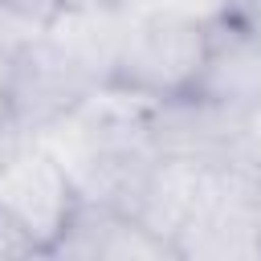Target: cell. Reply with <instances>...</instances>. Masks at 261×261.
I'll return each mask as SVG.
<instances>
[{
    "mask_svg": "<svg viewBox=\"0 0 261 261\" xmlns=\"http://www.w3.org/2000/svg\"><path fill=\"white\" fill-rule=\"evenodd\" d=\"M151 98L106 82L77 110H69L61 122L45 126L33 139H41L61 159L82 200H98L135 216L147 179L163 159L151 135Z\"/></svg>",
    "mask_w": 261,
    "mask_h": 261,
    "instance_id": "1",
    "label": "cell"
},
{
    "mask_svg": "<svg viewBox=\"0 0 261 261\" xmlns=\"http://www.w3.org/2000/svg\"><path fill=\"white\" fill-rule=\"evenodd\" d=\"M208 45H212V24H204V20L130 8L110 86L130 90L151 102L192 94V86L204 69Z\"/></svg>",
    "mask_w": 261,
    "mask_h": 261,
    "instance_id": "2",
    "label": "cell"
},
{
    "mask_svg": "<svg viewBox=\"0 0 261 261\" xmlns=\"http://www.w3.org/2000/svg\"><path fill=\"white\" fill-rule=\"evenodd\" d=\"M179 261H261L257 163H212L175 237Z\"/></svg>",
    "mask_w": 261,
    "mask_h": 261,
    "instance_id": "3",
    "label": "cell"
},
{
    "mask_svg": "<svg viewBox=\"0 0 261 261\" xmlns=\"http://www.w3.org/2000/svg\"><path fill=\"white\" fill-rule=\"evenodd\" d=\"M98 86H106L73 49H65L49 29H37L12 57H8V98H12V126L33 139L45 126L61 122L77 110Z\"/></svg>",
    "mask_w": 261,
    "mask_h": 261,
    "instance_id": "4",
    "label": "cell"
},
{
    "mask_svg": "<svg viewBox=\"0 0 261 261\" xmlns=\"http://www.w3.org/2000/svg\"><path fill=\"white\" fill-rule=\"evenodd\" d=\"M0 204L29 232L37 253L53 257L73 208L82 204V192L41 139H20L0 167Z\"/></svg>",
    "mask_w": 261,
    "mask_h": 261,
    "instance_id": "5",
    "label": "cell"
},
{
    "mask_svg": "<svg viewBox=\"0 0 261 261\" xmlns=\"http://www.w3.org/2000/svg\"><path fill=\"white\" fill-rule=\"evenodd\" d=\"M151 135L159 155H184L200 163L245 159V110L220 106L204 94H179L155 102Z\"/></svg>",
    "mask_w": 261,
    "mask_h": 261,
    "instance_id": "6",
    "label": "cell"
},
{
    "mask_svg": "<svg viewBox=\"0 0 261 261\" xmlns=\"http://www.w3.org/2000/svg\"><path fill=\"white\" fill-rule=\"evenodd\" d=\"M53 257H73V261H143V257H175L167 241H159L139 216L82 200L53 249Z\"/></svg>",
    "mask_w": 261,
    "mask_h": 261,
    "instance_id": "7",
    "label": "cell"
},
{
    "mask_svg": "<svg viewBox=\"0 0 261 261\" xmlns=\"http://www.w3.org/2000/svg\"><path fill=\"white\" fill-rule=\"evenodd\" d=\"M192 94H204L232 110H249L253 102H261V41L228 24H212V45Z\"/></svg>",
    "mask_w": 261,
    "mask_h": 261,
    "instance_id": "8",
    "label": "cell"
},
{
    "mask_svg": "<svg viewBox=\"0 0 261 261\" xmlns=\"http://www.w3.org/2000/svg\"><path fill=\"white\" fill-rule=\"evenodd\" d=\"M208 167L212 163L184 159V155H163L155 163L151 179H147V192H143L135 216L159 241H167L171 249H175V237H179V228H184V220H188V212H192V204H196V196H200V188L208 179Z\"/></svg>",
    "mask_w": 261,
    "mask_h": 261,
    "instance_id": "9",
    "label": "cell"
},
{
    "mask_svg": "<svg viewBox=\"0 0 261 261\" xmlns=\"http://www.w3.org/2000/svg\"><path fill=\"white\" fill-rule=\"evenodd\" d=\"M220 4L224 0H135L130 8H143V12H175V16H192V20L216 24L220 20Z\"/></svg>",
    "mask_w": 261,
    "mask_h": 261,
    "instance_id": "10",
    "label": "cell"
},
{
    "mask_svg": "<svg viewBox=\"0 0 261 261\" xmlns=\"http://www.w3.org/2000/svg\"><path fill=\"white\" fill-rule=\"evenodd\" d=\"M69 0H0V8L8 16H16L20 24H33V29H49L61 12H65Z\"/></svg>",
    "mask_w": 261,
    "mask_h": 261,
    "instance_id": "11",
    "label": "cell"
},
{
    "mask_svg": "<svg viewBox=\"0 0 261 261\" xmlns=\"http://www.w3.org/2000/svg\"><path fill=\"white\" fill-rule=\"evenodd\" d=\"M216 24H228V29L245 33V37L261 41V0H224Z\"/></svg>",
    "mask_w": 261,
    "mask_h": 261,
    "instance_id": "12",
    "label": "cell"
},
{
    "mask_svg": "<svg viewBox=\"0 0 261 261\" xmlns=\"http://www.w3.org/2000/svg\"><path fill=\"white\" fill-rule=\"evenodd\" d=\"M12 257H41V253L29 241V232L12 220V212L0 204V261H12Z\"/></svg>",
    "mask_w": 261,
    "mask_h": 261,
    "instance_id": "13",
    "label": "cell"
},
{
    "mask_svg": "<svg viewBox=\"0 0 261 261\" xmlns=\"http://www.w3.org/2000/svg\"><path fill=\"white\" fill-rule=\"evenodd\" d=\"M245 159L261 163V102L245 110Z\"/></svg>",
    "mask_w": 261,
    "mask_h": 261,
    "instance_id": "14",
    "label": "cell"
},
{
    "mask_svg": "<svg viewBox=\"0 0 261 261\" xmlns=\"http://www.w3.org/2000/svg\"><path fill=\"white\" fill-rule=\"evenodd\" d=\"M8 57L12 53H0V130H16L12 126V98H8Z\"/></svg>",
    "mask_w": 261,
    "mask_h": 261,
    "instance_id": "15",
    "label": "cell"
},
{
    "mask_svg": "<svg viewBox=\"0 0 261 261\" xmlns=\"http://www.w3.org/2000/svg\"><path fill=\"white\" fill-rule=\"evenodd\" d=\"M20 139H24L20 130H0V167H4V159L16 151V143H20Z\"/></svg>",
    "mask_w": 261,
    "mask_h": 261,
    "instance_id": "16",
    "label": "cell"
},
{
    "mask_svg": "<svg viewBox=\"0 0 261 261\" xmlns=\"http://www.w3.org/2000/svg\"><path fill=\"white\" fill-rule=\"evenodd\" d=\"M69 4H98V8H130L135 0H69Z\"/></svg>",
    "mask_w": 261,
    "mask_h": 261,
    "instance_id": "17",
    "label": "cell"
},
{
    "mask_svg": "<svg viewBox=\"0 0 261 261\" xmlns=\"http://www.w3.org/2000/svg\"><path fill=\"white\" fill-rule=\"evenodd\" d=\"M257 220H261V163H257Z\"/></svg>",
    "mask_w": 261,
    "mask_h": 261,
    "instance_id": "18",
    "label": "cell"
}]
</instances>
